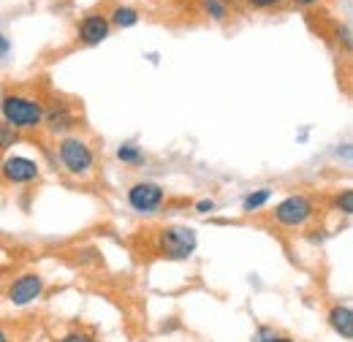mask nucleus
<instances>
[{
	"instance_id": "f257e3e1",
	"label": "nucleus",
	"mask_w": 353,
	"mask_h": 342,
	"mask_svg": "<svg viewBox=\"0 0 353 342\" xmlns=\"http://www.w3.org/2000/svg\"><path fill=\"white\" fill-rule=\"evenodd\" d=\"M54 158H57L60 169L65 171L68 177L79 179V182H85L95 174V150H92L88 136H82L77 130L57 139Z\"/></svg>"
},
{
	"instance_id": "f03ea898",
	"label": "nucleus",
	"mask_w": 353,
	"mask_h": 342,
	"mask_svg": "<svg viewBox=\"0 0 353 342\" xmlns=\"http://www.w3.org/2000/svg\"><path fill=\"white\" fill-rule=\"evenodd\" d=\"M0 120L14 130H39L44 120V98L8 90L0 95Z\"/></svg>"
},
{
	"instance_id": "7ed1b4c3",
	"label": "nucleus",
	"mask_w": 353,
	"mask_h": 342,
	"mask_svg": "<svg viewBox=\"0 0 353 342\" xmlns=\"http://www.w3.org/2000/svg\"><path fill=\"white\" fill-rule=\"evenodd\" d=\"M318 214V204L310 193H288L285 199H280L272 210V220L280 225V228H288V231H299L310 225Z\"/></svg>"
},
{
	"instance_id": "20e7f679",
	"label": "nucleus",
	"mask_w": 353,
	"mask_h": 342,
	"mask_svg": "<svg viewBox=\"0 0 353 342\" xmlns=\"http://www.w3.org/2000/svg\"><path fill=\"white\" fill-rule=\"evenodd\" d=\"M196 248H199V237L190 225L172 223V225H163L155 237V250L166 261H188L196 253Z\"/></svg>"
},
{
	"instance_id": "39448f33",
	"label": "nucleus",
	"mask_w": 353,
	"mask_h": 342,
	"mask_svg": "<svg viewBox=\"0 0 353 342\" xmlns=\"http://www.w3.org/2000/svg\"><path fill=\"white\" fill-rule=\"evenodd\" d=\"M125 201L133 212L139 214H155L166 204V188L152 179H136L125 190Z\"/></svg>"
},
{
	"instance_id": "423d86ee",
	"label": "nucleus",
	"mask_w": 353,
	"mask_h": 342,
	"mask_svg": "<svg viewBox=\"0 0 353 342\" xmlns=\"http://www.w3.org/2000/svg\"><path fill=\"white\" fill-rule=\"evenodd\" d=\"M44 291H46L44 274H39V272H22V274H17L8 283L6 301L11 307H30V304H36V301L44 296Z\"/></svg>"
},
{
	"instance_id": "0eeeda50",
	"label": "nucleus",
	"mask_w": 353,
	"mask_h": 342,
	"mask_svg": "<svg viewBox=\"0 0 353 342\" xmlns=\"http://www.w3.org/2000/svg\"><path fill=\"white\" fill-rule=\"evenodd\" d=\"M41 177V163L28 155H6L0 158V182L8 188L30 185Z\"/></svg>"
},
{
	"instance_id": "6e6552de",
	"label": "nucleus",
	"mask_w": 353,
	"mask_h": 342,
	"mask_svg": "<svg viewBox=\"0 0 353 342\" xmlns=\"http://www.w3.org/2000/svg\"><path fill=\"white\" fill-rule=\"evenodd\" d=\"M41 128H46V133L54 136V139H60L65 133H74L77 130V109L63 98H52L49 103L44 101Z\"/></svg>"
},
{
	"instance_id": "1a4fd4ad",
	"label": "nucleus",
	"mask_w": 353,
	"mask_h": 342,
	"mask_svg": "<svg viewBox=\"0 0 353 342\" xmlns=\"http://www.w3.org/2000/svg\"><path fill=\"white\" fill-rule=\"evenodd\" d=\"M109 33H112V25H109V19H106L103 11H90V14H85L79 19V25H77V39H79V43H85V46H95V43L106 41Z\"/></svg>"
},
{
	"instance_id": "9d476101",
	"label": "nucleus",
	"mask_w": 353,
	"mask_h": 342,
	"mask_svg": "<svg viewBox=\"0 0 353 342\" xmlns=\"http://www.w3.org/2000/svg\"><path fill=\"white\" fill-rule=\"evenodd\" d=\"M326 323L329 329L340 337V340L351 342L353 340V310L351 304H332L326 312Z\"/></svg>"
},
{
	"instance_id": "9b49d317",
	"label": "nucleus",
	"mask_w": 353,
	"mask_h": 342,
	"mask_svg": "<svg viewBox=\"0 0 353 342\" xmlns=\"http://www.w3.org/2000/svg\"><path fill=\"white\" fill-rule=\"evenodd\" d=\"M106 19H109V25H112L114 30H128V28H133V25H139L141 11L133 8V6H128V3H117V6L106 14Z\"/></svg>"
},
{
	"instance_id": "f8f14e48",
	"label": "nucleus",
	"mask_w": 353,
	"mask_h": 342,
	"mask_svg": "<svg viewBox=\"0 0 353 342\" xmlns=\"http://www.w3.org/2000/svg\"><path fill=\"white\" fill-rule=\"evenodd\" d=\"M272 199H274V190H272V188H259V190H250V193L242 199V212H245V214L259 212V210H264Z\"/></svg>"
},
{
	"instance_id": "ddd939ff",
	"label": "nucleus",
	"mask_w": 353,
	"mask_h": 342,
	"mask_svg": "<svg viewBox=\"0 0 353 342\" xmlns=\"http://www.w3.org/2000/svg\"><path fill=\"white\" fill-rule=\"evenodd\" d=\"M199 8H201V14L210 17L212 22H228V19H231V8H228L225 3H221V0H201Z\"/></svg>"
},
{
	"instance_id": "4468645a",
	"label": "nucleus",
	"mask_w": 353,
	"mask_h": 342,
	"mask_svg": "<svg viewBox=\"0 0 353 342\" xmlns=\"http://www.w3.org/2000/svg\"><path fill=\"white\" fill-rule=\"evenodd\" d=\"M114 155H117V161H120V163H125V166H141V163H144V152H141V147H139V144H133V141L120 144Z\"/></svg>"
},
{
	"instance_id": "2eb2a0df",
	"label": "nucleus",
	"mask_w": 353,
	"mask_h": 342,
	"mask_svg": "<svg viewBox=\"0 0 353 342\" xmlns=\"http://www.w3.org/2000/svg\"><path fill=\"white\" fill-rule=\"evenodd\" d=\"M253 342H299V340H294L291 334H283L280 329H274L269 323H261L256 329V334H253Z\"/></svg>"
},
{
	"instance_id": "dca6fc26",
	"label": "nucleus",
	"mask_w": 353,
	"mask_h": 342,
	"mask_svg": "<svg viewBox=\"0 0 353 342\" xmlns=\"http://www.w3.org/2000/svg\"><path fill=\"white\" fill-rule=\"evenodd\" d=\"M19 141H22V133L0 120V155H6V152H8L14 144H19Z\"/></svg>"
},
{
	"instance_id": "f3484780",
	"label": "nucleus",
	"mask_w": 353,
	"mask_h": 342,
	"mask_svg": "<svg viewBox=\"0 0 353 342\" xmlns=\"http://www.w3.org/2000/svg\"><path fill=\"white\" fill-rule=\"evenodd\" d=\"M54 342H98V334H95L92 329H82V326H77V329H68L65 334H60Z\"/></svg>"
},
{
	"instance_id": "a211bd4d",
	"label": "nucleus",
	"mask_w": 353,
	"mask_h": 342,
	"mask_svg": "<svg viewBox=\"0 0 353 342\" xmlns=\"http://www.w3.org/2000/svg\"><path fill=\"white\" fill-rule=\"evenodd\" d=\"M334 210L340 214H345V217H351L353 214V190L351 188H343L337 196H334Z\"/></svg>"
},
{
	"instance_id": "6ab92c4d",
	"label": "nucleus",
	"mask_w": 353,
	"mask_h": 342,
	"mask_svg": "<svg viewBox=\"0 0 353 342\" xmlns=\"http://www.w3.org/2000/svg\"><path fill=\"white\" fill-rule=\"evenodd\" d=\"M248 8H253V11H272V8H280L283 3H288V0H242Z\"/></svg>"
},
{
	"instance_id": "aec40b11",
	"label": "nucleus",
	"mask_w": 353,
	"mask_h": 342,
	"mask_svg": "<svg viewBox=\"0 0 353 342\" xmlns=\"http://www.w3.org/2000/svg\"><path fill=\"white\" fill-rule=\"evenodd\" d=\"M215 210H218V201L210 199V196H207V199H199V201L193 204V212L196 214H212Z\"/></svg>"
},
{
	"instance_id": "412c9836",
	"label": "nucleus",
	"mask_w": 353,
	"mask_h": 342,
	"mask_svg": "<svg viewBox=\"0 0 353 342\" xmlns=\"http://www.w3.org/2000/svg\"><path fill=\"white\" fill-rule=\"evenodd\" d=\"M337 39H343V46H345V49H351V28H348V25L337 28Z\"/></svg>"
},
{
	"instance_id": "4be33fe9",
	"label": "nucleus",
	"mask_w": 353,
	"mask_h": 342,
	"mask_svg": "<svg viewBox=\"0 0 353 342\" xmlns=\"http://www.w3.org/2000/svg\"><path fill=\"white\" fill-rule=\"evenodd\" d=\"M8 52H11V41H8V36L0 33V57H6Z\"/></svg>"
},
{
	"instance_id": "5701e85b",
	"label": "nucleus",
	"mask_w": 353,
	"mask_h": 342,
	"mask_svg": "<svg viewBox=\"0 0 353 342\" xmlns=\"http://www.w3.org/2000/svg\"><path fill=\"white\" fill-rule=\"evenodd\" d=\"M294 6H299V8H315L321 0H291Z\"/></svg>"
},
{
	"instance_id": "b1692460",
	"label": "nucleus",
	"mask_w": 353,
	"mask_h": 342,
	"mask_svg": "<svg viewBox=\"0 0 353 342\" xmlns=\"http://www.w3.org/2000/svg\"><path fill=\"white\" fill-rule=\"evenodd\" d=\"M0 342H14L11 340V334H8V329H6L3 323H0Z\"/></svg>"
},
{
	"instance_id": "393cba45",
	"label": "nucleus",
	"mask_w": 353,
	"mask_h": 342,
	"mask_svg": "<svg viewBox=\"0 0 353 342\" xmlns=\"http://www.w3.org/2000/svg\"><path fill=\"white\" fill-rule=\"evenodd\" d=\"M221 3H225V6H228V8H234V6H239V3H242V0H221Z\"/></svg>"
}]
</instances>
